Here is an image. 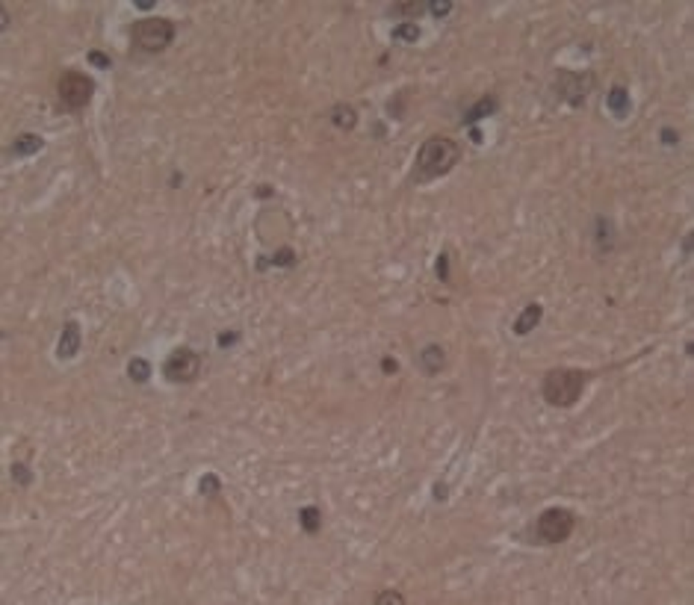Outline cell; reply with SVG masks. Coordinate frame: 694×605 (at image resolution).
Returning a JSON list of instances; mask_svg holds the SVG:
<instances>
[{"instance_id":"obj_1","label":"cell","mask_w":694,"mask_h":605,"mask_svg":"<svg viewBox=\"0 0 694 605\" xmlns=\"http://www.w3.org/2000/svg\"><path fill=\"white\" fill-rule=\"evenodd\" d=\"M461 160V145L449 136H432L425 139L416 151V160H414V172H411V183H432V181H440L443 174H449L455 165Z\"/></svg>"},{"instance_id":"obj_30","label":"cell","mask_w":694,"mask_h":605,"mask_svg":"<svg viewBox=\"0 0 694 605\" xmlns=\"http://www.w3.org/2000/svg\"><path fill=\"white\" fill-rule=\"evenodd\" d=\"M272 195H275V190H272L269 183H260V186H257V198H272Z\"/></svg>"},{"instance_id":"obj_11","label":"cell","mask_w":694,"mask_h":605,"mask_svg":"<svg viewBox=\"0 0 694 605\" xmlns=\"http://www.w3.org/2000/svg\"><path fill=\"white\" fill-rule=\"evenodd\" d=\"M606 106L614 113V118H627L629 110H632V98L623 86H612L609 95H606Z\"/></svg>"},{"instance_id":"obj_8","label":"cell","mask_w":694,"mask_h":605,"mask_svg":"<svg viewBox=\"0 0 694 605\" xmlns=\"http://www.w3.org/2000/svg\"><path fill=\"white\" fill-rule=\"evenodd\" d=\"M80 343H83V334H80V325L74 319H68L63 325V334H59V343H56V358L59 361H71L77 358L80 352Z\"/></svg>"},{"instance_id":"obj_32","label":"cell","mask_w":694,"mask_h":605,"mask_svg":"<svg viewBox=\"0 0 694 605\" xmlns=\"http://www.w3.org/2000/svg\"><path fill=\"white\" fill-rule=\"evenodd\" d=\"M470 139H473V142H475V145H479V142H482V130H479V127H470Z\"/></svg>"},{"instance_id":"obj_25","label":"cell","mask_w":694,"mask_h":605,"mask_svg":"<svg viewBox=\"0 0 694 605\" xmlns=\"http://www.w3.org/2000/svg\"><path fill=\"white\" fill-rule=\"evenodd\" d=\"M438 277H440V281L446 284V281H449V251H440V257H438Z\"/></svg>"},{"instance_id":"obj_27","label":"cell","mask_w":694,"mask_h":605,"mask_svg":"<svg viewBox=\"0 0 694 605\" xmlns=\"http://www.w3.org/2000/svg\"><path fill=\"white\" fill-rule=\"evenodd\" d=\"M375 602H379V605H384V602H396V605H402V602H405V597H402V593L388 591V593H379V597H375Z\"/></svg>"},{"instance_id":"obj_7","label":"cell","mask_w":694,"mask_h":605,"mask_svg":"<svg viewBox=\"0 0 694 605\" xmlns=\"http://www.w3.org/2000/svg\"><path fill=\"white\" fill-rule=\"evenodd\" d=\"M559 98L568 106H582L588 101L591 89H594V74L591 71H561L559 74Z\"/></svg>"},{"instance_id":"obj_12","label":"cell","mask_w":694,"mask_h":605,"mask_svg":"<svg viewBox=\"0 0 694 605\" xmlns=\"http://www.w3.org/2000/svg\"><path fill=\"white\" fill-rule=\"evenodd\" d=\"M497 106H500L497 98H493V95H484L479 104H473L470 110L464 113V122H461V124H464V127H473L475 122H482V118H488V115L497 113Z\"/></svg>"},{"instance_id":"obj_21","label":"cell","mask_w":694,"mask_h":605,"mask_svg":"<svg viewBox=\"0 0 694 605\" xmlns=\"http://www.w3.org/2000/svg\"><path fill=\"white\" fill-rule=\"evenodd\" d=\"M219 488L222 484H219V475L216 472H207V475H201V481H198V493L201 496H216Z\"/></svg>"},{"instance_id":"obj_14","label":"cell","mask_w":694,"mask_h":605,"mask_svg":"<svg viewBox=\"0 0 694 605\" xmlns=\"http://www.w3.org/2000/svg\"><path fill=\"white\" fill-rule=\"evenodd\" d=\"M331 124L340 130H355L358 127V110L352 104H337L331 110Z\"/></svg>"},{"instance_id":"obj_29","label":"cell","mask_w":694,"mask_h":605,"mask_svg":"<svg viewBox=\"0 0 694 605\" xmlns=\"http://www.w3.org/2000/svg\"><path fill=\"white\" fill-rule=\"evenodd\" d=\"M381 369H384V372H388V375H393L396 369H399V363H396L393 358H384V361H381Z\"/></svg>"},{"instance_id":"obj_2","label":"cell","mask_w":694,"mask_h":605,"mask_svg":"<svg viewBox=\"0 0 694 605\" xmlns=\"http://www.w3.org/2000/svg\"><path fill=\"white\" fill-rule=\"evenodd\" d=\"M585 384H588V372L585 369H577V366H555V369L544 375L541 396L552 408H573V404L579 402Z\"/></svg>"},{"instance_id":"obj_5","label":"cell","mask_w":694,"mask_h":605,"mask_svg":"<svg viewBox=\"0 0 694 605\" xmlns=\"http://www.w3.org/2000/svg\"><path fill=\"white\" fill-rule=\"evenodd\" d=\"M198 372H201V358L192 349H186V345L175 349L163 363V375L168 384H190L198 378Z\"/></svg>"},{"instance_id":"obj_18","label":"cell","mask_w":694,"mask_h":605,"mask_svg":"<svg viewBox=\"0 0 694 605\" xmlns=\"http://www.w3.org/2000/svg\"><path fill=\"white\" fill-rule=\"evenodd\" d=\"M388 12L396 18H408V21H416L423 12H429V3L425 0H414V3H393L388 6Z\"/></svg>"},{"instance_id":"obj_9","label":"cell","mask_w":694,"mask_h":605,"mask_svg":"<svg viewBox=\"0 0 694 605\" xmlns=\"http://www.w3.org/2000/svg\"><path fill=\"white\" fill-rule=\"evenodd\" d=\"M541 316H544V307H541V304H526V307H523V313L517 316V319H514L511 331L517 334V336H526V334H532L535 328H538Z\"/></svg>"},{"instance_id":"obj_23","label":"cell","mask_w":694,"mask_h":605,"mask_svg":"<svg viewBox=\"0 0 694 605\" xmlns=\"http://www.w3.org/2000/svg\"><path fill=\"white\" fill-rule=\"evenodd\" d=\"M89 65H95V68H101V71H107V68H113V59L107 56V54H101V51H89Z\"/></svg>"},{"instance_id":"obj_31","label":"cell","mask_w":694,"mask_h":605,"mask_svg":"<svg viewBox=\"0 0 694 605\" xmlns=\"http://www.w3.org/2000/svg\"><path fill=\"white\" fill-rule=\"evenodd\" d=\"M434 499H438V502L446 499V484H434Z\"/></svg>"},{"instance_id":"obj_28","label":"cell","mask_w":694,"mask_h":605,"mask_svg":"<svg viewBox=\"0 0 694 605\" xmlns=\"http://www.w3.org/2000/svg\"><path fill=\"white\" fill-rule=\"evenodd\" d=\"M240 340V334H219V349H225V345H231Z\"/></svg>"},{"instance_id":"obj_22","label":"cell","mask_w":694,"mask_h":605,"mask_svg":"<svg viewBox=\"0 0 694 605\" xmlns=\"http://www.w3.org/2000/svg\"><path fill=\"white\" fill-rule=\"evenodd\" d=\"M12 479L21 484V488H30V484H33V475H30L27 464H12Z\"/></svg>"},{"instance_id":"obj_6","label":"cell","mask_w":694,"mask_h":605,"mask_svg":"<svg viewBox=\"0 0 694 605\" xmlns=\"http://www.w3.org/2000/svg\"><path fill=\"white\" fill-rule=\"evenodd\" d=\"M95 95V83L89 80L80 71H65L59 77V101H63L68 110H83V106L92 101Z\"/></svg>"},{"instance_id":"obj_13","label":"cell","mask_w":694,"mask_h":605,"mask_svg":"<svg viewBox=\"0 0 694 605\" xmlns=\"http://www.w3.org/2000/svg\"><path fill=\"white\" fill-rule=\"evenodd\" d=\"M45 148V139L42 136H36V133H21L12 142V154L18 157V160H24V157H33V154H38Z\"/></svg>"},{"instance_id":"obj_20","label":"cell","mask_w":694,"mask_h":605,"mask_svg":"<svg viewBox=\"0 0 694 605\" xmlns=\"http://www.w3.org/2000/svg\"><path fill=\"white\" fill-rule=\"evenodd\" d=\"M393 38H396V42H405V45L416 42V38H420V24H416V21H402L399 27L393 30Z\"/></svg>"},{"instance_id":"obj_10","label":"cell","mask_w":694,"mask_h":605,"mask_svg":"<svg viewBox=\"0 0 694 605\" xmlns=\"http://www.w3.org/2000/svg\"><path fill=\"white\" fill-rule=\"evenodd\" d=\"M443 363H446L443 345L429 343V345H425V349L420 352V369H423L425 375H438V372L443 369Z\"/></svg>"},{"instance_id":"obj_3","label":"cell","mask_w":694,"mask_h":605,"mask_svg":"<svg viewBox=\"0 0 694 605\" xmlns=\"http://www.w3.org/2000/svg\"><path fill=\"white\" fill-rule=\"evenodd\" d=\"M175 33L177 27L172 18H142L136 21L133 27V45L139 47L142 54H163L168 45L175 42Z\"/></svg>"},{"instance_id":"obj_26","label":"cell","mask_w":694,"mask_h":605,"mask_svg":"<svg viewBox=\"0 0 694 605\" xmlns=\"http://www.w3.org/2000/svg\"><path fill=\"white\" fill-rule=\"evenodd\" d=\"M662 142H665L668 148H673V145H680V133L677 130H673V127H662Z\"/></svg>"},{"instance_id":"obj_15","label":"cell","mask_w":694,"mask_h":605,"mask_svg":"<svg viewBox=\"0 0 694 605\" xmlns=\"http://www.w3.org/2000/svg\"><path fill=\"white\" fill-rule=\"evenodd\" d=\"M299 263V254H295V248H290V245H284V248H278V251L272 254V257H260L257 260V269H269V266H295Z\"/></svg>"},{"instance_id":"obj_4","label":"cell","mask_w":694,"mask_h":605,"mask_svg":"<svg viewBox=\"0 0 694 605\" xmlns=\"http://www.w3.org/2000/svg\"><path fill=\"white\" fill-rule=\"evenodd\" d=\"M577 529V517L570 508H547L535 523V538L541 543H564Z\"/></svg>"},{"instance_id":"obj_17","label":"cell","mask_w":694,"mask_h":605,"mask_svg":"<svg viewBox=\"0 0 694 605\" xmlns=\"http://www.w3.org/2000/svg\"><path fill=\"white\" fill-rule=\"evenodd\" d=\"M594 242H597V251L600 254L612 251V245H614V225L606 219V216H600V219H597V233H594Z\"/></svg>"},{"instance_id":"obj_16","label":"cell","mask_w":694,"mask_h":605,"mask_svg":"<svg viewBox=\"0 0 694 605\" xmlns=\"http://www.w3.org/2000/svg\"><path fill=\"white\" fill-rule=\"evenodd\" d=\"M299 525H302V532H307V534H320V529H322V511L316 508V505H304V508H299Z\"/></svg>"},{"instance_id":"obj_24","label":"cell","mask_w":694,"mask_h":605,"mask_svg":"<svg viewBox=\"0 0 694 605\" xmlns=\"http://www.w3.org/2000/svg\"><path fill=\"white\" fill-rule=\"evenodd\" d=\"M429 12H432L434 18H446V15L452 12V3H449V0H432V3H429Z\"/></svg>"},{"instance_id":"obj_19","label":"cell","mask_w":694,"mask_h":605,"mask_svg":"<svg viewBox=\"0 0 694 605\" xmlns=\"http://www.w3.org/2000/svg\"><path fill=\"white\" fill-rule=\"evenodd\" d=\"M127 375H131V381L145 384L148 378H151V363H148L145 358H133L131 363H127Z\"/></svg>"}]
</instances>
